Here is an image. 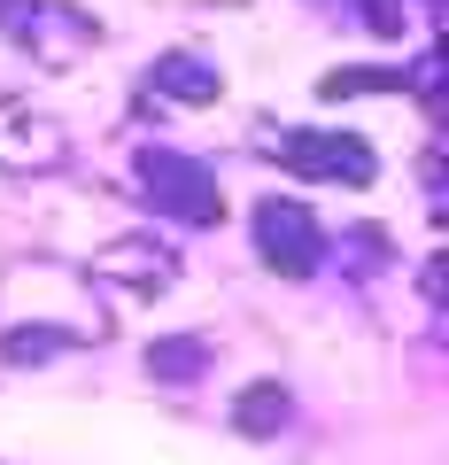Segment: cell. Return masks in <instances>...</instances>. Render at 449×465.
Wrapping results in <instances>:
<instances>
[{"instance_id":"obj_3","label":"cell","mask_w":449,"mask_h":465,"mask_svg":"<svg viewBox=\"0 0 449 465\" xmlns=\"http://www.w3.org/2000/svg\"><path fill=\"white\" fill-rule=\"evenodd\" d=\"M279 155H287V163H295V171H341V179H372V155L365 148H349V140H333V148H317V133H287L279 140Z\"/></svg>"},{"instance_id":"obj_2","label":"cell","mask_w":449,"mask_h":465,"mask_svg":"<svg viewBox=\"0 0 449 465\" xmlns=\"http://www.w3.org/2000/svg\"><path fill=\"white\" fill-rule=\"evenodd\" d=\"M140 179H155L163 210L194 217V225H210V217H217V179H210V171H194V163H179V155H148Z\"/></svg>"},{"instance_id":"obj_1","label":"cell","mask_w":449,"mask_h":465,"mask_svg":"<svg viewBox=\"0 0 449 465\" xmlns=\"http://www.w3.org/2000/svg\"><path fill=\"white\" fill-rule=\"evenodd\" d=\"M256 241H264V256L279 272H310L317 264V225H310V210H295V202H264Z\"/></svg>"},{"instance_id":"obj_4","label":"cell","mask_w":449,"mask_h":465,"mask_svg":"<svg viewBox=\"0 0 449 465\" xmlns=\"http://www.w3.org/2000/svg\"><path fill=\"white\" fill-rule=\"evenodd\" d=\"M163 94L201 101V94H217V78H201V63H194V54H171V63H163Z\"/></svg>"}]
</instances>
